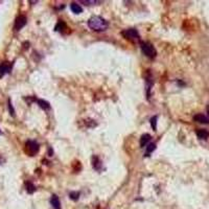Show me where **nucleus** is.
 Here are the masks:
<instances>
[{"mask_svg": "<svg viewBox=\"0 0 209 209\" xmlns=\"http://www.w3.org/2000/svg\"><path fill=\"white\" fill-rule=\"evenodd\" d=\"M88 26L94 32H105L109 27L108 21L99 16H92L88 20Z\"/></svg>", "mask_w": 209, "mask_h": 209, "instance_id": "obj_1", "label": "nucleus"}, {"mask_svg": "<svg viewBox=\"0 0 209 209\" xmlns=\"http://www.w3.org/2000/svg\"><path fill=\"white\" fill-rule=\"evenodd\" d=\"M140 47H141L142 52L150 59H154L157 56V50L154 47V45L151 44L150 42H140Z\"/></svg>", "mask_w": 209, "mask_h": 209, "instance_id": "obj_2", "label": "nucleus"}, {"mask_svg": "<svg viewBox=\"0 0 209 209\" xmlns=\"http://www.w3.org/2000/svg\"><path fill=\"white\" fill-rule=\"evenodd\" d=\"M40 150V145L36 140H27L25 143V149L24 151L27 155L29 156H35Z\"/></svg>", "mask_w": 209, "mask_h": 209, "instance_id": "obj_3", "label": "nucleus"}, {"mask_svg": "<svg viewBox=\"0 0 209 209\" xmlns=\"http://www.w3.org/2000/svg\"><path fill=\"white\" fill-rule=\"evenodd\" d=\"M121 34H123V36L124 37V38L130 40V41L134 42V41H139V40H140L139 32H138L136 29H126V30H123Z\"/></svg>", "mask_w": 209, "mask_h": 209, "instance_id": "obj_4", "label": "nucleus"}, {"mask_svg": "<svg viewBox=\"0 0 209 209\" xmlns=\"http://www.w3.org/2000/svg\"><path fill=\"white\" fill-rule=\"evenodd\" d=\"M26 22H27V18L25 17L24 15L18 16V17L16 18L15 24H14V29L17 30V32H18V30H20L21 29H23V27L25 26Z\"/></svg>", "mask_w": 209, "mask_h": 209, "instance_id": "obj_5", "label": "nucleus"}, {"mask_svg": "<svg viewBox=\"0 0 209 209\" xmlns=\"http://www.w3.org/2000/svg\"><path fill=\"white\" fill-rule=\"evenodd\" d=\"M12 67H13V64L8 62H3L2 64H0V76H3L4 74L10 73Z\"/></svg>", "mask_w": 209, "mask_h": 209, "instance_id": "obj_6", "label": "nucleus"}, {"mask_svg": "<svg viewBox=\"0 0 209 209\" xmlns=\"http://www.w3.org/2000/svg\"><path fill=\"white\" fill-rule=\"evenodd\" d=\"M92 167L94 168L95 170L100 171L103 167V162L100 161V159L98 158L97 156H93L92 157Z\"/></svg>", "mask_w": 209, "mask_h": 209, "instance_id": "obj_7", "label": "nucleus"}, {"mask_svg": "<svg viewBox=\"0 0 209 209\" xmlns=\"http://www.w3.org/2000/svg\"><path fill=\"white\" fill-rule=\"evenodd\" d=\"M50 204L53 209H61V203H60V200H59V197L57 194H52V196H51Z\"/></svg>", "mask_w": 209, "mask_h": 209, "instance_id": "obj_8", "label": "nucleus"}, {"mask_svg": "<svg viewBox=\"0 0 209 209\" xmlns=\"http://www.w3.org/2000/svg\"><path fill=\"white\" fill-rule=\"evenodd\" d=\"M194 120L198 121V123H209V118L206 117L204 114H197L194 116Z\"/></svg>", "mask_w": 209, "mask_h": 209, "instance_id": "obj_9", "label": "nucleus"}, {"mask_svg": "<svg viewBox=\"0 0 209 209\" xmlns=\"http://www.w3.org/2000/svg\"><path fill=\"white\" fill-rule=\"evenodd\" d=\"M150 140H151V135L150 134H143L141 138H140V147H147L149 144Z\"/></svg>", "mask_w": 209, "mask_h": 209, "instance_id": "obj_10", "label": "nucleus"}, {"mask_svg": "<svg viewBox=\"0 0 209 209\" xmlns=\"http://www.w3.org/2000/svg\"><path fill=\"white\" fill-rule=\"evenodd\" d=\"M55 29H56V32H63L65 29H67V25H66V23H65L63 20H59V22L57 23V25H56Z\"/></svg>", "mask_w": 209, "mask_h": 209, "instance_id": "obj_11", "label": "nucleus"}, {"mask_svg": "<svg viewBox=\"0 0 209 209\" xmlns=\"http://www.w3.org/2000/svg\"><path fill=\"white\" fill-rule=\"evenodd\" d=\"M145 82H147V98H150V90H151V87L153 86V79H152V76H151V73H147V79H145Z\"/></svg>", "mask_w": 209, "mask_h": 209, "instance_id": "obj_12", "label": "nucleus"}, {"mask_svg": "<svg viewBox=\"0 0 209 209\" xmlns=\"http://www.w3.org/2000/svg\"><path fill=\"white\" fill-rule=\"evenodd\" d=\"M37 103H38V105L40 106V108H42V109L45 110V111H47V110H50V104H49L48 102H46V100H44V99H38V98H37Z\"/></svg>", "mask_w": 209, "mask_h": 209, "instance_id": "obj_13", "label": "nucleus"}, {"mask_svg": "<svg viewBox=\"0 0 209 209\" xmlns=\"http://www.w3.org/2000/svg\"><path fill=\"white\" fill-rule=\"evenodd\" d=\"M25 189H26L27 194H34V192L36 191V186H35V185L32 184V182H29V181H26V182H25Z\"/></svg>", "mask_w": 209, "mask_h": 209, "instance_id": "obj_14", "label": "nucleus"}, {"mask_svg": "<svg viewBox=\"0 0 209 209\" xmlns=\"http://www.w3.org/2000/svg\"><path fill=\"white\" fill-rule=\"evenodd\" d=\"M70 8H71L72 13H74V14H81L82 12H83V8H82L79 4L76 3V2L71 3V5H70Z\"/></svg>", "mask_w": 209, "mask_h": 209, "instance_id": "obj_15", "label": "nucleus"}, {"mask_svg": "<svg viewBox=\"0 0 209 209\" xmlns=\"http://www.w3.org/2000/svg\"><path fill=\"white\" fill-rule=\"evenodd\" d=\"M197 136H198V138H200V139H207L209 137V132L207 130L201 129V130H199L197 132Z\"/></svg>", "mask_w": 209, "mask_h": 209, "instance_id": "obj_16", "label": "nucleus"}, {"mask_svg": "<svg viewBox=\"0 0 209 209\" xmlns=\"http://www.w3.org/2000/svg\"><path fill=\"white\" fill-rule=\"evenodd\" d=\"M156 150V143H150L147 147V156H149V154H151L153 151Z\"/></svg>", "mask_w": 209, "mask_h": 209, "instance_id": "obj_17", "label": "nucleus"}, {"mask_svg": "<svg viewBox=\"0 0 209 209\" xmlns=\"http://www.w3.org/2000/svg\"><path fill=\"white\" fill-rule=\"evenodd\" d=\"M79 194H79V191H71L69 194V197H70V199L73 200V201H77L79 198Z\"/></svg>", "mask_w": 209, "mask_h": 209, "instance_id": "obj_18", "label": "nucleus"}, {"mask_svg": "<svg viewBox=\"0 0 209 209\" xmlns=\"http://www.w3.org/2000/svg\"><path fill=\"white\" fill-rule=\"evenodd\" d=\"M157 119H158L157 116H153L151 118V120H150L151 121V126L154 131H157Z\"/></svg>", "mask_w": 209, "mask_h": 209, "instance_id": "obj_19", "label": "nucleus"}, {"mask_svg": "<svg viewBox=\"0 0 209 209\" xmlns=\"http://www.w3.org/2000/svg\"><path fill=\"white\" fill-rule=\"evenodd\" d=\"M8 111H10V114L12 115V116H15V110H14V108H13V105H12L11 99H8Z\"/></svg>", "mask_w": 209, "mask_h": 209, "instance_id": "obj_20", "label": "nucleus"}, {"mask_svg": "<svg viewBox=\"0 0 209 209\" xmlns=\"http://www.w3.org/2000/svg\"><path fill=\"white\" fill-rule=\"evenodd\" d=\"M82 3H85L87 5H92V4L97 3V1H81Z\"/></svg>", "mask_w": 209, "mask_h": 209, "instance_id": "obj_21", "label": "nucleus"}, {"mask_svg": "<svg viewBox=\"0 0 209 209\" xmlns=\"http://www.w3.org/2000/svg\"><path fill=\"white\" fill-rule=\"evenodd\" d=\"M0 134H1V131H0Z\"/></svg>", "mask_w": 209, "mask_h": 209, "instance_id": "obj_22", "label": "nucleus"}]
</instances>
